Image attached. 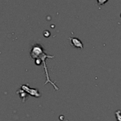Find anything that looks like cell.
Listing matches in <instances>:
<instances>
[{"mask_svg": "<svg viewBox=\"0 0 121 121\" xmlns=\"http://www.w3.org/2000/svg\"><path fill=\"white\" fill-rule=\"evenodd\" d=\"M35 63H36V64H37V66H39V65H41V63H43V62H42V60H41V59H38L35 60Z\"/></svg>", "mask_w": 121, "mask_h": 121, "instance_id": "cell-7", "label": "cell"}, {"mask_svg": "<svg viewBox=\"0 0 121 121\" xmlns=\"http://www.w3.org/2000/svg\"><path fill=\"white\" fill-rule=\"evenodd\" d=\"M17 93H19V95H20V98L22 99H23L22 102H25V100H26V99L27 98V93L21 89H19L18 90H17Z\"/></svg>", "mask_w": 121, "mask_h": 121, "instance_id": "cell-4", "label": "cell"}, {"mask_svg": "<svg viewBox=\"0 0 121 121\" xmlns=\"http://www.w3.org/2000/svg\"><path fill=\"white\" fill-rule=\"evenodd\" d=\"M21 89L24 90L25 92L27 93L29 95L32 96L36 97V98H39L41 96V95L38 92V90L37 89H33L30 88L29 86L27 84H22L21 85Z\"/></svg>", "mask_w": 121, "mask_h": 121, "instance_id": "cell-2", "label": "cell"}, {"mask_svg": "<svg viewBox=\"0 0 121 121\" xmlns=\"http://www.w3.org/2000/svg\"><path fill=\"white\" fill-rule=\"evenodd\" d=\"M115 115H116V119H117V121H121V112H120L119 110H118V111H116V113H115Z\"/></svg>", "mask_w": 121, "mask_h": 121, "instance_id": "cell-5", "label": "cell"}, {"mask_svg": "<svg viewBox=\"0 0 121 121\" xmlns=\"http://www.w3.org/2000/svg\"><path fill=\"white\" fill-rule=\"evenodd\" d=\"M69 39L71 41V45L73 47L75 48H80L83 49V44L81 41V40L77 38H69Z\"/></svg>", "mask_w": 121, "mask_h": 121, "instance_id": "cell-3", "label": "cell"}, {"mask_svg": "<svg viewBox=\"0 0 121 121\" xmlns=\"http://www.w3.org/2000/svg\"><path fill=\"white\" fill-rule=\"evenodd\" d=\"M30 56H31L32 59L36 60L39 59H41L42 60L43 64L44 66V71L46 75V82H45L44 85H46L47 83H50L54 86L55 90H59V88L55 84V83L51 81L50 78L49 76V74H48V70H47V67L46 66V59H53L54 58V56H50V55H47V54H46L44 53L43 47L40 44H36L34 46H33L32 49H31V52H30Z\"/></svg>", "mask_w": 121, "mask_h": 121, "instance_id": "cell-1", "label": "cell"}, {"mask_svg": "<svg viewBox=\"0 0 121 121\" xmlns=\"http://www.w3.org/2000/svg\"><path fill=\"white\" fill-rule=\"evenodd\" d=\"M107 1H108V0H97L98 4L99 5H103V4H105Z\"/></svg>", "mask_w": 121, "mask_h": 121, "instance_id": "cell-6", "label": "cell"}]
</instances>
